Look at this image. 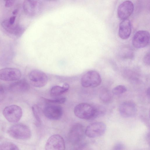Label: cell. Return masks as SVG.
Listing matches in <instances>:
<instances>
[{
	"instance_id": "obj_31",
	"label": "cell",
	"mask_w": 150,
	"mask_h": 150,
	"mask_svg": "<svg viewBox=\"0 0 150 150\" xmlns=\"http://www.w3.org/2000/svg\"><path fill=\"white\" fill-rule=\"evenodd\" d=\"M18 10L17 9H15V10H14L13 12L12 13L13 15H15L18 13Z\"/></svg>"
},
{
	"instance_id": "obj_1",
	"label": "cell",
	"mask_w": 150,
	"mask_h": 150,
	"mask_svg": "<svg viewBox=\"0 0 150 150\" xmlns=\"http://www.w3.org/2000/svg\"><path fill=\"white\" fill-rule=\"evenodd\" d=\"M74 111L75 116L80 119L86 120L95 119L94 106L89 103H80L75 107Z\"/></svg>"
},
{
	"instance_id": "obj_11",
	"label": "cell",
	"mask_w": 150,
	"mask_h": 150,
	"mask_svg": "<svg viewBox=\"0 0 150 150\" xmlns=\"http://www.w3.org/2000/svg\"><path fill=\"white\" fill-rule=\"evenodd\" d=\"M119 110L122 116L127 118L134 117L137 112L135 104L131 101H127L122 103L119 106Z\"/></svg>"
},
{
	"instance_id": "obj_15",
	"label": "cell",
	"mask_w": 150,
	"mask_h": 150,
	"mask_svg": "<svg viewBox=\"0 0 150 150\" xmlns=\"http://www.w3.org/2000/svg\"><path fill=\"white\" fill-rule=\"evenodd\" d=\"M29 88V84L25 79L15 81L10 84L8 87V90L10 92L16 93L25 92Z\"/></svg>"
},
{
	"instance_id": "obj_2",
	"label": "cell",
	"mask_w": 150,
	"mask_h": 150,
	"mask_svg": "<svg viewBox=\"0 0 150 150\" xmlns=\"http://www.w3.org/2000/svg\"><path fill=\"white\" fill-rule=\"evenodd\" d=\"M8 133L12 137L20 139H27L31 136L29 128L26 125L18 124L11 127L8 130Z\"/></svg>"
},
{
	"instance_id": "obj_29",
	"label": "cell",
	"mask_w": 150,
	"mask_h": 150,
	"mask_svg": "<svg viewBox=\"0 0 150 150\" xmlns=\"http://www.w3.org/2000/svg\"><path fill=\"white\" fill-rule=\"evenodd\" d=\"M16 16H11L8 20L9 23L13 25L15 22Z\"/></svg>"
},
{
	"instance_id": "obj_32",
	"label": "cell",
	"mask_w": 150,
	"mask_h": 150,
	"mask_svg": "<svg viewBox=\"0 0 150 150\" xmlns=\"http://www.w3.org/2000/svg\"><path fill=\"white\" fill-rule=\"evenodd\" d=\"M147 94L148 96L149 97V94H150V88H149L147 89Z\"/></svg>"
},
{
	"instance_id": "obj_28",
	"label": "cell",
	"mask_w": 150,
	"mask_h": 150,
	"mask_svg": "<svg viewBox=\"0 0 150 150\" xmlns=\"http://www.w3.org/2000/svg\"><path fill=\"white\" fill-rule=\"evenodd\" d=\"M14 2V1H6L5 3V6L6 7H10L12 6Z\"/></svg>"
},
{
	"instance_id": "obj_20",
	"label": "cell",
	"mask_w": 150,
	"mask_h": 150,
	"mask_svg": "<svg viewBox=\"0 0 150 150\" xmlns=\"http://www.w3.org/2000/svg\"><path fill=\"white\" fill-rule=\"evenodd\" d=\"M0 150H19V149L13 143L6 142L0 144Z\"/></svg>"
},
{
	"instance_id": "obj_27",
	"label": "cell",
	"mask_w": 150,
	"mask_h": 150,
	"mask_svg": "<svg viewBox=\"0 0 150 150\" xmlns=\"http://www.w3.org/2000/svg\"><path fill=\"white\" fill-rule=\"evenodd\" d=\"M144 63L146 65H149L150 64V55L149 52H148L144 56Z\"/></svg>"
},
{
	"instance_id": "obj_4",
	"label": "cell",
	"mask_w": 150,
	"mask_h": 150,
	"mask_svg": "<svg viewBox=\"0 0 150 150\" xmlns=\"http://www.w3.org/2000/svg\"><path fill=\"white\" fill-rule=\"evenodd\" d=\"M3 114L8 122L15 123L18 122L21 119L23 111L19 106L13 105L6 107L3 110Z\"/></svg>"
},
{
	"instance_id": "obj_16",
	"label": "cell",
	"mask_w": 150,
	"mask_h": 150,
	"mask_svg": "<svg viewBox=\"0 0 150 150\" xmlns=\"http://www.w3.org/2000/svg\"><path fill=\"white\" fill-rule=\"evenodd\" d=\"M132 31L131 22L129 20H123L119 25L118 31L120 37L123 40H126L130 36Z\"/></svg>"
},
{
	"instance_id": "obj_7",
	"label": "cell",
	"mask_w": 150,
	"mask_h": 150,
	"mask_svg": "<svg viewBox=\"0 0 150 150\" xmlns=\"http://www.w3.org/2000/svg\"><path fill=\"white\" fill-rule=\"evenodd\" d=\"M28 77L31 84L36 87H42L48 82L47 76L44 72L40 70L35 69L31 71Z\"/></svg>"
},
{
	"instance_id": "obj_25",
	"label": "cell",
	"mask_w": 150,
	"mask_h": 150,
	"mask_svg": "<svg viewBox=\"0 0 150 150\" xmlns=\"http://www.w3.org/2000/svg\"><path fill=\"white\" fill-rule=\"evenodd\" d=\"M125 148V146L122 143L118 142L114 145L113 150H124Z\"/></svg>"
},
{
	"instance_id": "obj_21",
	"label": "cell",
	"mask_w": 150,
	"mask_h": 150,
	"mask_svg": "<svg viewBox=\"0 0 150 150\" xmlns=\"http://www.w3.org/2000/svg\"><path fill=\"white\" fill-rule=\"evenodd\" d=\"M95 109V119L103 116L106 112L105 108L99 105H94Z\"/></svg>"
},
{
	"instance_id": "obj_13",
	"label": "cell",
	"mask_w": 150,
	"mask_h": 150,
	"mask_svg": "<svg viewBox=\"0 0 150 150\" xmlns=\"http://www.w3.org/2000/svg\"><path fill=\"white\" fill-rule=\"evenodd\" d=\"M43 113L45 116L50 120H58L62 116V109L59 105H50L45 108Z\"/></svg>"
},
{
	"instance_id": "obj_26",
	"label": "cell",
	"mask_w": 150,
	"mask_h": 150,
	"mask_svg": "<svg viewBox=\"0 0 150 150\" xmlns=\"http://www.w3.org/2000/svg\"><path fill=\"white\" fill-rule=\"evenodd\" d=\"M5 92L2 86H0V103L3 100L5 97Z\"/></svg>"
},
{
	"instance_id": "obj_3",
	"label": "cell",
	"mask_w": 150,
	"mask_h": 150,
	"mask_svg": "<svg viewBox=\"0 0 150 150\" xmlns=\"http://www.w3.org/2000/svg\"><path fill=\"white\" fill-rule=\"evenodd\" d=\"M102 79L99 73L96 71L91 70L85 73L82 76L81 82L85 88H94L100 85Z\"/></svg>"
},
{
	"instance_id": "obj_12",
	"label": "cell",
	"mask_w": 150,
	"mask_h": 150,
	"mask_svg": "<svg viewBox=\"0 0 150 150\" xmlns=\"http://www.w3.org/2000/svg\"><path fill=\"white\" fill-rule=\"evenodd\" d=\"M134 6L130 1H126L119 6L117 10L118 18L121 20H124L130 16L133 12Z\"/></svg>"
},
{
	"instance_id": "obj_18",
	"label": "cell",
	"mask_w": 150,
	"mask_h": 150,
	"mask_svg": "<svg viewBox=\"0 0 150 150\" xmlns=\"http://www.w3.org/2000/svg\"><path fill=\"white\" fill-rule=\"evenodd\" d=\"M69 88V86L67 83H64L62 86H54L50 90V95L53 96H59L67 92Z\"/></svg>"
},
{
	"instance_id": "obj_5",
	"label": "cell",
	"mask_w": 150,
	"mask_h": 150,
	"mask_svg": "<svg viewBox=\"0 0 150 150\" xmlns=\"http://www.w3.org/2000/svg\"><path fill=\"white\" fill-rule=\"evenodd\" d=\"M85 132L84 127L81 124L77 123L74 125L68 133L69 141L74 145L79 144L84 138Z\"/></svg>"
},
{
	"instance_id": "obj_8",
	"label": "cell",
	"mask_w": 150,
	"mask_h": 150,
	"mask_svg": "<svg viewBox=\"0 0 150 150\" xmlns=\"http://www.w3.org/2000/svg\"><path fill=\"white\" fill-rule=\"evenodd\" d=\"M150 34L146 30H140L137 31L133 37L132 42L135 48L140 49L146 47L149 44Z\"/></svg>"
},
{
	"instance_id": "obj_14",
	"label": "cell",
	"mask_w": 150,
	"mask_h": 150,
	"mask_svg": "<svg viewBox=\"0 0 150 150\" xmlns=\"http://www.w3.org/2000/svg\"><path fill=\"white\" fill-rule=\"evenodd\" d=\"M23 8L27 14L33 16L40 12L42 4L37 0H25L23 3Z\"/></svg>"
},
{
	"instance_id": "obj_19",
	"label": "cell",
	"mask_w": 150,
	"mask_h": 150,
	"mask_svg": "<svg viewBox=\"0 0 150 150\" xmlns=\"http://www.w3.org/2000/svg\"><path fill=\"white\" fill-rule=\"evenodd\" d=\"M99 96L100 100L105 103H109L112 99V93L108 88L105 87L100 88Z\"/></svg>"
},
{
	"instance_id": "obj_9",
	"label": "cell",
	"mask_w": 150,
	"mask_h": 150,
	"mask_svg": "<svg viewBox=\"0 0 150 150\" xmlns=\"http://www.w3.org/2000/svg\"><path fill=\"white\" fill-rule=\"evenodd\" d=\"M45 150H64L65 143L63 138L58 134L50 136L45 145Z\"/></svg>"
},
{
	"instance_id": "obj_17",
	"label": "cell",
	"mask_w": 150,
	"mask_h": 150,
	"mask_svg": "<svg viewBox=\"0 0 150 150\" xmlns=\"http://www.w3.org/2000/svg\"><path fill=\"white\" fill-rule=\"evenodd\" d=\"M3 27L7 31L10 33H13L16 35H21L23 33V29L18 26H14L10 24L8 20H6L2 23Z\"/></svg>"
},
{
	"instance_id": "obj_23",
	"label": "cell",
	"mask_w": 150,
	"mask_h": 150,
	"mask_svg": "<svg viewBox=\"0 0 150 150\" xmlns=\"http://www.w3.org/2000/svg\"><path fill=\"white\" fill-rule=\"evenodd\" d=\"M32 110L36 120L38 123H40L41 120L39 108L37 105H34L32 107Z\"/></svg>"
},
{
	"instance_id": "obj_10",
	"label": "cell",
	"mask_w": 150,
	"mask_h": 150,
	"mask_svg": "<svg viewBox=\"0 0 150 150\" xmlns=\"http://www.w3.org/2000/svg\"><path fill=\"white\" fill-rule=\"evenodd\" d=\"M21 73L18 69L5 68L0 69V79L5 81H15L20 79Z\"/></svg>"
},
{
	"instance_id": "obj_30",
	"label": "cell",
	"mask_w": 150,
	"mask_h": 150,
	"mask_svg": "<svg viewBox=\"0 0 150 150\" xmlns=\"http://www.w3.org/2000/svg\"><path fill=\"white\" fill-rule=\"evenodd\" d=\"M85 145H81L75 150H86Z\"/></svg>"
},
{
	"instance_id": "obj_22",
	"label": "cell",
	"mask_w": 150,
	"mask_h": 150,
	"mask_svg": "<svg viewBox=\"0 0 150 150\" xmlns=\"http://www.w3.org/2000/svg\"><path fill=\"white\" fill-rule=\"evenodd\" d=\"M126 87L122 85H118L114 88L112 90V93L115 95L123 93L127 91Z\"/></svg>"
},
{
	"instance_id": "obj_24",
	"label": "cell",
	"mask_w": 150,
	"mask_h": 150,
	"mask_svg": "<svg viewBox=\"0 0 150 150\" xmlns=\"http://www.w3.org/2000/svg\"><path fill=\"white\" fill-rule=\"evenodd\" d=\"M43 98L47 103L55 104H63L65 102L66 100V99L65 98H61L54 99H49L45 98Z\"/></svg>"
},
{
	"instance_id": "obj_6",
	"label": "cell",
	"mask_w": 150,
	"mask_h": 150,
	"mask_svg": "<svg viewBox=\"0 0 150 150\" xmlns=\"http://www.w3.org/2000/svg\"><path fill=\"white\" fill-rule=\"evenodd\" d=\"M106 129V125L100 122H97L89 125L85 130V134L90 138H95L102 135Z\"/></svg>"
}]
</instances>
